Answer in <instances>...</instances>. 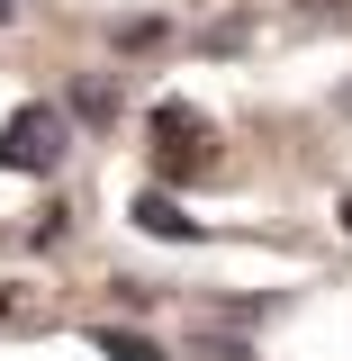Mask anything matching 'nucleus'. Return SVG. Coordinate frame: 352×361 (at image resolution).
<instances>
[{"mask_svg": "<svg viewBox=\"0 0 352 361\" xmlns=\"http://www.w3.org/2000/svg\"><path fill=\"white\" fill-rule=\"evenodd\" d=\"M344 99H352V90H344Z\"/></svg>", "mask_w": 352, "mask_h": 361, "instance_id": "obj_8", "label": "nucleus"}, {"mask_svg": "<svg viewBox=\"0 0 352 361\" xmlns=\"http://www.w3.org/2000/svg\"><path fill=\"white\" fill-rule=\"evenodd\" d=\"M163 37H172L163 18H127V27H118V45H127V54H145V45H163Z\"/></svg>", "mask_w": 352, "mask_h": 361, "instance_id": "obj_5", "label": "nucleus"}, {"mask_svg": "<svg viewBox=\"0 0 352 361\" xmlns=\"http://www.w3.org/2000/svg\"><path fill=\"white\" fill-rule=\"evenodd\" d=\"M9 9H18V0H0V18H9Z\"/></svg>", "mask_w": 352, "mask_h": 361, "instance_id": "obj_7", "label": "nucleus"}, {"mask_svg": "<svg viewBox=\"0 0 352 361\" xmlns=\"http://www.w3.org/2000/svg\"><path fill=\"white\" fill-rule=\"evenodd\" d=\"M90 343H99V353H109V361H172V353H163V343H145V334H127V325H99Z\"/></svg>", "mask_w": 352, "mask_h": 361, "instance_id": "obj_4", "label": "nucleus"}, {"mask_svg": "<svg viewBox=\"0 0 352 361\" xmlns=\"http://www.w3.org/2000/svg\"><path fill=\"white\" fill-rule=\"evenodd\" d=\"M63 145H73V118H63L54 99H28V109H9V118H0V172L45 180L54 163H63Z\"/></svg>", "mask_w": 352, "mask_h": 361, "instance_id": "obj_1", "label": "nucleus"}, {"mask_svg": "<svg viewBox=\"0 0 352 361\" xmlns=\"http://www.w3.org/2000/svg\"><path fill=\"white\" fill-rule=\"evenodd\" d=\"M135 226H145V235H163V244H208V226L190 217L181 199H163V190H145V199H135Z\"/></svg>", "mask_w": 352, "mask_h": 361, "instance_id": "obj_3", "label": "nucleus"}, {"mask_svg": "<svg viewBox=\"0 0 352 361\" xmlns=\"http://www.w3.org/2000/svg\"><path fill=\"white\" fill-rule=\"evenodd\" d=\"M334 217H344V235H352V199H344V208H334Z\"/></svg>", "mask_w": 352, "mask_h": 361, "instance_id": "obj_6", "label": "nucleus"}, {"mask_svg": "<svg viewBox=\"0 0 352 361\" xmlns=\"http://www.w3.org/2000/svg\"><path fill=\"white\" fill-rule=\"evenodd\" d=\"M154 135H163L172 172H199V135H208V118H199V109H181V99H163V109H154Z\"/></svg>", "mask_w": 352, "mask_h": 361, "instance_id": "obj_2", "label": "nucleus"}]
</instances>
